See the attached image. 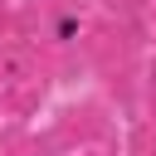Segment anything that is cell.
Masks as SVG:
<instances>
[{"label":"cell","instance_id":"obj_1","mask_svg":"<svg viewBox=\"0 0 156 156\" xmlns=\"http://www.w3.org/2000/svg\"><path fill=\"white\" fill-rule=\"evenodd\" d=\"M49 39H54V44H73V39H83V15H78V10H58V15L49 20Z\"/></svg>","mask_w":156,"mask_h":156}]
</instances>
